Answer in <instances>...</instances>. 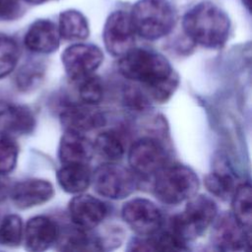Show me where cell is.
I'll return each mask as SVG.
<instances>
[{
  "instance_id": "obj_1",
  "label": "cell",
  "mask_w": 252,
  "mask_h": 252,
  "mask_svg": "<svg viewBox=\"0 0 252 252\" xmlns=\"http://www.w3.org/2000/svg\"><path fill=\"white\" fill-rule=\"evenodd\" d=\"M119 73L126 79L142 86L150 99L167 101L179 84V76L160 53L144 48H132L119 57Z\"/></svg>"
},
{
  "instance_id": "obj_2",
  "label": "cell",
  "mask_w": 252,
  "mask_h": 252,
  "mask_svg": "<svg viewBox=\"0 0 252 252\" xmlns=\"http://www.w3.org/2000/svg\"><path fill=\"white\" fill-rule=\"evenodd\" d=\"M182 27L195 43L211 49L220 48L228 38L230 21L217 5L210 2L196 4L184 15Z\"/></svg>"
},
{
  "instance_id": "obj_3",
  "label": "cell",
  "mask_w": 252,
  "mask_h": 252,
  "mask_svg": "<svg viewBox=\"0 0 252 252\" xmlns=\"http://www.w3.org/2000/svg\"><path fill=\"white\" fill-rule=\"evenodd\" d=\"M154 194L165 205H178L197 194L199 178L195 171L183 164L165 165L155 176Z\"/></svg>"
},
{
  "instance_id": "obj_4",
  "label": "cell",
  "mask_w": 252,
  "mask_h": 252,
  "mask_svg": "<svg viewBox=\"0 0 252 252\" xmlns=\"http://www.w3.org/2000/svg\"><path fill=\"white\" fill-rule=\"evenodd\" d=\"M218 216V207L205 195H194L187 200L184 210L170 220V230L187 242L202 236Z\"/></svg>"
},
{
  "instance_id": "obj_5",
  "label": "cell",
  "mask_w": 252,
  "mask_h": 252,
  "mask_svg": "<svg viewBox=\"0 0 252 252\" xmlns=\"http://www.w3.org/2000/svg\"><path fill=\"white\" fill-rule=\"evenodd\" d=\"M136 33L148 40L168 34L175 24V16L167 0H139L130 14Z\"/></svg>"
},
{
  "instance_id": "obj_6",
  "label": "cell",
  "mask_w": 252,
  "mask_h": 252,
  "mask_svg": "<svg viewBox=\"0 0 252 252\" xmlns=\"http://www.w3.org/2000/svg\"><path fill=\"white\" fill-rule=\"evenodd\" d=\"M91 183L99 196L110 200L124 199L138 186L137 176L131 168L108 161L95 168Z\"/></svg>"
},
{
  "instance_id": "obj_7",
  "label": "cell",
  "mask_w": 252,
  "mask_h": 252,
  "mask_svg": "<svg viewBox=\"0 0 252 252\" xmlns=\"http://www.w3.org/2000/svg\"><path fill=\"white\" fill-rule=\"evenodd\" d=\"M128 162L136 175L151 177L168 164V154L157 138L142 137L131 145Z\"/></svg>"
},
{
  "instance_id": "obj_8",
  "label": "cell",
  "mask_w": 252,
  "mask_h": 252,
  "mask_svg": "<svg viewBox=\"0 0 252 252\" xmlns=\"http://www.w3.org/2000/svg\"><path fill=\"white\" fill-rule=\"evenodd\" d=\"M121 216L126 224L141 236L158 232L163 221L158 207L146 198H133L127 201L122 207Z\"/></svg>"
},
{
  "instance_id": "obj_9",
  "label": "cell",
  "mask_w": 252,
  "mask_h": 252,
  "mask_svg": "<svg viewBox=\"0 0 252 252\" xmlns=\"http://www.w3.org/2000/svg\"><path fill=\"white\" fill-rule=\"evenodd\" d=\"M61 61L68 77L77 82L94 74L103 61V53L94 44L76 43L63 51Z\"/></svg>"
},
{
  "instance_id": "obj_10",
  "label": "cell",
  "mask_w": 252,
  "mask_h": 252,
  "mask_svg": "<svg viewBox=\"0 0 252 252\" xmlns=\"http://www.w3.org/2000/svg\"><path fill=\"white\" fill-rule=\"evenodd\" d=\"M135 29L130 14L124 11L112 12L103 27V42L105 49L114 57H120L134 48Z\"/></svg>"
},
{
  "instance_id": "obj_11",
  "label": "cell",
  "mask_w": 252,
  "mask_h": 252,
  "mask_svg": "<svg viewBox=\"0 0 252 252\" xmlns=\"http://www.w3.org/2000/svg\"><path fill=\"white\" fill-rule=\"evenodd\" d=\"M212 225L211 240L217 249L239 251L250 246L251 232L247 231L231 213L225 212L219 217L217 216Z\"/></svg>"
},
{
  "instance_id": "obj_12",
  "label": "cell",
  "mask_w": 252,
  "mask_h": 252,
  "mask_svg": "<svg viewBox=\"0 0 252 252\" xmlns=\"http://www.w3.org/2000/svg\"><path fill=\"white\" fill-rule=\"evenodd\" d=\"M68 213L74 225L86 230H92L105 219L107 207L98 198L80 193L69 202Z\"/></svg>"
},
{
  "instance_id": "obj_13",
  "label": "cell",
  "mask_w": 252,
  "mask_h": 252,
  "mask_svg": "<svg viewBox=\"0 0 252 252\" xmlns=\"http://www.w3.org/2000/svg\"><path fill=\"white\" fill-rule=\"evenodd\" d=\"M61 125L65 130L86 133L105 125L104 114L95 105L80 103L65 106L59 115Z\"/></svg>"
},
{
  "instance_id": "obj_14",
  "label": "cell",
  "mask_w": 252,
  "mask_h": 252,
  "mask_svg": "<svg viewBox=\"0 0 252 252\" xmlns=\"http://www.w3.org/2000/svg\"><path fill=\"white\" fill-rule=\"evenodd\" d=\"M54 195L52 184L48 180L31 178L11 187L10 196L19 209H30L49 201Z\"/></svg>"
},
{
  "instance_id": "obj_15",
  "label": "cell",
  "mask_w": 252,
  "mask_h": 252,
  "mask_svg": "<svg viewBox=\"0 0 252 252\" xmlns=\"http://www.w3.org/2000/svg\"><path fill=\"white\" fill-rule=\"evenodd\" d=\"M94 153V143L84 133L65 130L58 148V157L62 164H88Z\"/></svg>"
},
{
  "instance_id": "obj_16",
  "label": "cell",
  "mask_w": 252,
  "mask_h": 252,
  "mask_svg": "<svg viewBox=\"0 0 252 252\" xmlns=\"http://www.w3.org/2000/svg\"><path fill=\"white\" fill-rule=\"evenodd\" d=\"M59 226L50 218L36 216L29 220L25 229V246L29 251H44L54 245Z\"/></svg>"
},
{
  "instance_id": "obj_17",
  "label": "cell",
  "mask_w": 252,
  "mask_h": 252,
  "mask_svg": "<svg viewBox=\"0 0 252 252\" xmlns=\"http://www.w3.org/2000/svg\"><path fill=\"white\" fill-rule=\"evenodd\" d=\"M58 28L49 20H37L29 28L25 35L26 47L34 53L49 54L56 51L60 44Z\"/></svg>"
},
{
  "instance_id": "obj_18",
  "label": "cell",
  "mask_w": 252,
  "mask_h": 252,
  "mask_svg": "<svg viewBox=\"0 0 252 252\" xmlns=\"http://www.w3.org/2000/svg\"><path fill=\"white\" fill-rule=\"evenodd\" d=\"M0 127L9 134H31L35 127V117L28 106L0 101Z\"/></svg>"
},
{
  "instance_id": "obj_19",
  "label": "cell",
  "mask_w": 252,
  "mask_h": 252,
  "mask_svg": "<svg viewBox=\"0 0 252 252\" xmlns=\"http://www.w3.org/2000/svg\"><path fill=\"white\" fill-rule=\"evenodd\" d=\"M61 251H96L102 250L99 238L90 233V230L76 225L59 227L58 236L54 243Z\"/></svg>"
},
{
  "instance_id": "obj_20",
  "label": "cell",
  "mask_w": 252,
  "mask_h": 252,
  "mask_svg": "<svg viewBox=\"0 0 252 252\" xmlns=\"http://www.w3.org/2000/svg\"><path fill=\"white\" fill-rule=\"evenodd\" d=\"M187 242L183 241L171 230H159L154 234L133 238L129 242L130 251H186Z\"/></svg>"
},
{
  "instance_id": "obj_21",
  "label": "cell",
  "mask_w": 252,
  "mask_h": 252,
  "mask_svg": "<svg viewBox=\"0 0 252 252\" xmlns=\"http://www.w3.org/2000/svg\"><path fill=\"white\" fill-rule=\"evenodd\" d=\"M56 178L65 192L77 195L89 188L92 173L88 164H62L56 173Z\"/></svg>"
},
{
  "instance_id": "obj_22",
  "label": "cell",
  "mask_w": 252,
  "mask_h": 252,
  "mask_svg": "<svg viewBox=\"0 0 252 252\" xmlns=\"http://www.w3.org/2000/svg\"><path fill=\"white\" fill-rule=\"evenodd\" d=\"M204 184L212 195L224 201L231 199L237 187L234 176L222 163L206 175Z\"/></svg>"
},
{
  "instance_id": "obj_23",
  "label": "cell",
  "mask_w": 252,
  "mask_h": 252,
  "mask_svg": "<svg viewBox=\"0 0 252 252\" xmlns=\"http://www.w3.org/2000/svg\"><path fill=\"white\" fill-rule=\"evenodd\" d=\"M58 31L60 36L66 40H84L90 34L86 17L73 9L63 11L60 14Z\"/></svg>"
},
{
  "instance_id": "obj_24",
  "label": "cell",
  "mask_w": 252,
  "mask_h": 252,
  "mask_svg": "<svg viewBox=\"0 0 252 252\" xmlns=\"http://www.w3.org/2000/svg\"><path fill=\"white\" fill-rule=\"evenodd\" d=\"M94 153L108 162L120 160L126 152L123 138L114 130L99 133L94 140Z\"/></svg>"
},
{
  "instance_id": "obj_25",
  "label": "cell",
  "mask_w": 252,
  "mask_h": 252,
  "mask_svg": "<svg viewBox=\"0 0 252 252\" xmlns=\"http://www.w3.org/2000/svg\"><path fill=\"white\" fill-rule=\"evenodd\" d=\"M231 214L247 231L251 232L252 192L248 182L237 185L231 197Z\"/></svg>"
},
{
  "instance_id": "obj_26",
  "label": "cell",
  "mask_w": 252,
  "mask_h": 252,
  "mask_svg": "<svg viewBox=\"0 0 252 252\" xmlns=\"http://www.w3.org/2000/svg\"><path fill=\"white\" fill-rule=\"evenodd\" d=\"M45 74V67L40 62H29L23 65L16 75V86L21 92L36 89Z\"/></svg>"
},
{
  "instance_id": "obj_27",
  "label": "cell",
  "mask_w": 252,
  "mask_h": 252,
  "mask_svg": "<svg viewBox=\"0 0 252 252\" xmlns=\"http://www.w3.org/2000/svg\"><path fill=\"white\" fill-rule=\"evenodd\" d=\"M19 57L20 49L16 40L8 35L0 34V79L14 70Z\"/></svg>"
},
{
  "instance_id": "obj_28",
  "label": "cell",
  "mask_w": 252,
  "mask_h": 252,
  "mask_svg": "<svg viewBox=\"0 0 252 252\" xmlns=\"http://www.w3.org/2000/svg\"><path fill=\"white\" fill-rule=\"evenodd\" d=\"M78 95L83 103L96 105L103 97V84L94 74L77 81Z\"/></svg>"
},
{
  "instance_id": "obj_29",
  "label": "cell",
  "mask_w": 252,
  "mask_h": 252,
  "mask_svg": "<svg viewBox=\"0 0 252 252\" xmlns=\"http://www.w3.org/2000/svg\"><path fill=\"white\" fill-rule=\"evenodd\" d=\"M23 238V221L17 215H8L0 224V245L18 246Z\"/></svg>"
},
{
  "instance_id": "obj_30",
  "label": "cell",
  "mask_w": 252,
  "mask_h": 252,
  "mask_svg": "<svg viewBox=\"0 0 252 252\" xmlns=\"http://www.w3.org/2000/svg\"><path fill=\"white\" fill-rule=\"evenodd\" d=\"M18 145L7 132H0V172L8 173L14 169L18 158Z\"/></svg>"
},
{
  "instance_id": "obj_31",
  "label": "cell",
  "mask_w": 252,
  "mask_h": 252,
  "mask_svg": "<svg viewBox=\"0 0 252 252\" xmlns=\"http://www.w3.org/2000/svg\"><path fill=\"white\" fill-rule=\"evenodd\" d=\"M125 103L132 109L138 111L146 110L150 107V98L144 90L139 89L137 86H127L123 93Z\"/></svg>"
},
{
  "instance_id": "obj_32",
  "label": "cell",
  "mask_w": 252,
  "mask_h": 252,
  "mask_svg": "<svg viewBox=\"0 0 252 252\" xmlns=\"http://www.w3.org/2000/svg\"><path fill=\"white\" fill-rule=\"evenodd\" d=\"M20 0H0V21H13L20 17Z\"/></svg>"
},
{
  "instance_id": "obj_33",
  "label": "cell",
  "mask_w": 252,
  "mask_h": 252,
  "mask_svg": "<svg viewBox=\"0 0 252 252\" xmlns=\"http://www.w3.org/2000/svg\"><path fill=\"white\" fill-rule=\"evenodd\" d=\"M10 191L11 186L8 177L5 175V173L0 172V201L5 200L6 197L10 195Z\"/></svg>"
},
{
  "instance_id": "obj_34",
  "label": "cell",
  "mask_w": 252,
  "mask_h": 252,
  "mask_svg": "<svg viewBox=\"0 0 252 252\" xmlns=\"http://www.w3.org/2000/svg\"><path fill=\"white\" fill-rule=\"evenodd\" d=\"M30 4H41V3H44L46 2L47 0H24Z\"/></svg>"
},
{
  "instance_id": "obj_35",
  "label": "cell",
  "mask_w": 252,
  "mask_h": 252,
  "mask_svg": "<svg viewBox=\"0 0 252 252\" xmlns=\"http://www.w3.org/2000/svg\"><path fill=\"white\" fill-rule=\"evenodd\" d=\"M242 3L246 6L248 11H250V6H251V0H241Z\"/></svg>"
}]
</instances>
